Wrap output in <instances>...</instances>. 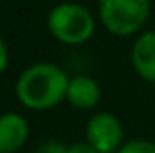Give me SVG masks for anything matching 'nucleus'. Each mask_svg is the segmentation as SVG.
<instances>
[{
	"label": "nucleus",
	"instance_id": "7ed1b4c3",
	"mask_svg": "<svg viewBox=\"0 0 155 153\" xmlns=\"http://www.w3.org/2000/svg\"><path fill=\"white\" fill-rule=\"evenodd\" d=\"M151 14V0H98V20L116 37L140 35Z\"/></svg>",
	"mask_w": 155,
	"mask_h": 153
},
{
	"label": "nucleus",
	"instance_id": "423d86ee",
	"mask_svg": "<svg viewBox=\"0 0 155 153\" xmlns=\"http://www.w3.org/2000/svg\"><path fill=\"white\" fill-rule=\"evenodd\" d=\"M132 67L140 79L155 84V30L136 35L132 45Z\"/></svg>",
	"mask_w": 155,
	"mask_h": 153
},
{
	"label": "nucleus",
	"instance_id": "f257e3e1",
	"mask_svg": "<svg viewBox=\"0 0 155 153\" xmlns=\"http://www.w3.org/2000/svg\"><path fill=\"white\" fill-rule=\"evenodd\" d=\"M69 76L63 67L49 61L28 65L16 79V98L31 112H47L67 98Z\"/></svg>",
	"mask_w": 155,
	"mask_h": 153
},
{
	"label": "nucleus",
	"instance_id": "39448f33",
	"mask_svg": "<svg viewBox=\"0 0 155 153\" xmlns=\"http://www.w3.org/2000/svg\"><path fill=\"white\" fill-rule=\"evenodd\" d=\"M30 139V124L18 112H6L0 118V153H16Z\"/></svg>",
	"mask_w": 155,
	"mask_h": 153
},
{
	"label": "nucleus",
	"instance_id": "6e6552de",
	"mask_svg": "<svg viewBox=\"0 0 155 153\" xmlns=\"http://www.w3.org/2000/svg\"><path fill=\"white\" fill-rule=\"evenodd\" d=\"M118 153H155V142L145 138L126 139L124 145L118 149Z\"/></svg>",
	"mask_w": 155,
	"mask_h": 153
},
{
	"label": "nucleus",
	"instance_id": "f03ea898",
	"mask_svg": "<svg viewBox=\"0 0 155 153\" xmlns=\"http://www.w3.org/2000/svg\"><path fill=\"white\" fill-rule=\"evenodd\" d=\"M47 31L63 45H83L94 35L96 18L87 6L79 2H61L47 14Z\"/></svg>",
	"mask_w": 155,
	"mask_h": 153
},
{
	"label": "nucleus",
	"instance_id": "0eeeda50",
	"mask_svg": "<svg viewBox=\"0 0 155 153\" xmlns=\"http://www.w3.org/2000/svg\"><path fill=\"white\" fill-rule=\"evenodd\" d=\"M100 96H102L100 84L92 76L77 75L69 79L65 102H69L75 110H92V108H96L100 102Z\"/></svg>",
	"mask_w": 155,
	"mask_h": 153
},
{
	"label": "nucleus",
	"instance_id": "20e7f679",
	"mask_svg": "<svg viewBox=\"0 0 155 153\" xmlns=\"http://www.w3.org/2000/svg\"><path fill=\"white\" fill-rule=\"evenodd\" d=\"M84 139L98 153H118L124 145V126L110 112H96L88 118Z\"/></svg>",
	"mask_w": 155,
	"mask_h": 153
},
{
	"label": "nucleus",
	"instance_id": "1a4fd4ad",
	"mask_svg": "<svg viewBox=\"0 0 155 153\" xmlns=\"http://www.w3.org/2000/svg\"><path fill=\"white\" fill-rule=\"evenodd\" d=\"M34 153H67V145H63L57 139H49V142H43L41 145H38Z\"/></svg>",
	"mask_w": 155,
	"mask_h": 153
},
{
	"label": "nucleus",
	"instance_id": "9d476101",
	"mask_svg": "<svg viewBox=\"0 0 155 153\" xmlns=\"http://www.w3.org/2000/svg\"><path fill=\"white\" fill-rule=\"evenodd\" d=\"M67 153H98L91 143L84 139V142H77V143H71L67 145Z\"/></svg>",
	"mask_w": 155,
	"mask_h": 153
},
{
	"label": "nucleus",
	"instance_id": "9b49d317",
	"mask_svg": "<svg viewBox=\"0 0 155 153\" xmlns=\"http://www.w3.org/2000/svg\"><path fill=\"white\" fill-rule=\"evenodd\" d=\"M8 63H10V53H8V43L0 41V71L2 73H6L8 71Z\"/></svg>",
	"mask_w": 155,
	"mask_h": 153
}]
</instances>
